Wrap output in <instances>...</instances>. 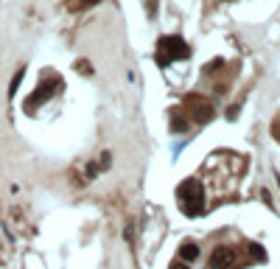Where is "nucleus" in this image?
Wrapping results in <instances>:
<instances>
[{
  "mask_svg": "<svg viewBox=\"0 0 280 269\" xmlns=\"http://www.w3.org/2000/svg\"><path fill=\"white\" fill-rule=\"evenodd\" d=\"M177 199H180L182 211L188 216H199L202 208H205V188H202L199 179H185L180 185V191H177Z\"/></svg>",
  "mask_w": 280,
  "mask_h": 269,
  "instance_id": "obj_1",
  "label": "nucleus"
},
{
  "mask_svg": "<svg viewBox=\"0 0 280 269\" xmlns=\"http://www.w3.org/2000/svg\"><path fill=\"white\" fill-rule=\"evenodd\" d=\"M190 56V48L185 45V39L180 37H163L160 39V65H168L171 59H188Z\"/></svg>",
  "mask_w": 280,
  "mask_h": 269,
  "instance_id": "obj_2",
  "label": "nucleus"
},
{
  "mask_svg": "<svg viewBox=\"0 0 280 269\" xmlns=\"http://www.w3.org/2000/svg\"><path fill=\"white\" fill-rule=\"evenodd\" d=\"M185 104H188V115L193 118V121H199V123H207L213 118V104L207 98H202V95H188L185 98Z\"/></svg>",
  "mask_w": 280,
  "mask_h": 269,
  "instance_id": "obj_3",
  "label": "nucleus"
},
{
  "mask_svg": "<svg viewBox=\"0 0 280 269\" xmlns=\"http://www.w3.org/2000/svg\"><path fill=\"white\" fill-rule=\"evenodd\" d=\"M235 250L233 247H216L210 255V269H233L235 266Z\"/></svg>",
  "mask_w": 280,
  "mask_h": 269,
  "instance_id": "obj_4",
  "label": "nucleus"
},
{
  "mask_svg": "<svg viewBox=\"0 0 280 269\" xmlns=\"http://www.w3.org/2000/svg\"><path fill=\"white\" fill-rule=\"evenodd\" d=\"M59 85H62V81H56V79H53V81H45V85H39V87H37V93H34L31 98L26 101V110H34V107L45 104V101L51 98L53 93H56V90H53V87H59Z\"/></svg>",
  "mask_w": 280,
  "mask_h": 269,
  "instance_id": "obj_5",
  "label": "nucleus"
},
{
  "mask_svg": "<svg viewBox=\"0 0 280 269\" xmlns=\"http://www.w3.org/2000/svg\"><path fill=\"white\" fill-rule=\"evenodd\" d=\"M171 129L174 132H185L188 129V118L182 115V110H171Z\"/></svg>",
  "mask_w": 280,
  "mask_h": 269,
  "instance_id": "obj_6",
  "label": "nucleus"
},
{
  "mask_svg": "<svg viewBox=\"0 0 280 269\" xmlns=\"http://www.w3.org/2000/svg\"><path fill=\"white\" fill-rule=\"evenodd\" d=\"M180 258L182 261H196V258H199V247H196L193 241H185L180 247Z\"/></svg>",
  "mask_w": 280,
  "mask_h": 269,
  "instance_id": "obj_7",
  "label": "nucleus"
},
{
  "mask_svg": "<svg viewBox=\"0 0 280 269\" xmlns=\"http://www.w3.org/2000/svg\"><path fill=\"white\" fill-rule=\"evenodd\" d=\"M76 70H79V73H87V76H90V73H93V68H90V62H84V59H79V62H76Z\"/></svg>",
  "mask_w": 280,
  "mask_h": 269,
  "instance_id": "obj_8",
  "label": "nucleus"
},
{
  "mask_svg": "<svg viewBox=\"0 0 280 269\" xmlns=\"http://www.w3.org/2000/svg\"><path fill=\"white\" fill-rule=\"evenodd\" d=\"M98 0H70V9H79V6H95Z\"/></svg>",
  "mask_w": 280,
  "mask_h": 269,
  "instance_id": "obj_9",
  "label": "nucleus"
},
{
  "mask_svg": "<svg viewBox=\"0 0 280 269\" xmlns=\"http://www.w3.org/2000/svg\"><path fill=\"white\" fill-rule=\"evenodd\" d=\"M146 9H148V14H157V0H146Z\"/></svg>",
  "mask_w": 280,
  "mask_h": 269,
  "instance_id": "obj_10",
  "label": "nucleus"
},
{
  "mask_svg": "<svg viewBox=\"0 0 280 269\" xmlns=\"http://www.w3.org/2000/svg\"><path fill=\"white\" fill-rule=\"evenodd\" d=\"M219 68H222V59H216V62H210V65H207V73H216Z\"/></svg>",
  "mask_w": 280,
  "mask_h": 269,
  "instance_id": "obj_11",
  "label": "nucleus"
},
{
  "mask_svg": "<svg viewBox=\"0 0 280 269\" xmlns=\"http://www.w3.org/2000/svg\"><path fill=\"white\" fill-rule=\"evenodd\" d=\"M20 79H23V70H20V73H17V76H14V79H11V93H14V90H17V87H20Z\"/></svg>",
  "mask_w": 280,
  "mask_h": 269,
  "instance_id": "obj_12",
  "label": "nucleus"
},
{
  "mask_svg": "<svg viewBox=\"0 0 280 269\" xmlns=\"http://www.w3.org/2000/svg\"><path fill=\"white\" fill-rule=\"evenodd\" d=\"M171 269H188L185 261H177V264H171Z\"/></svg>",
  "mask_w": 280,
  "mask_h": 269,
  "instance_id": "obj_13",
  "label": "nucleus"
}]
</instances>
